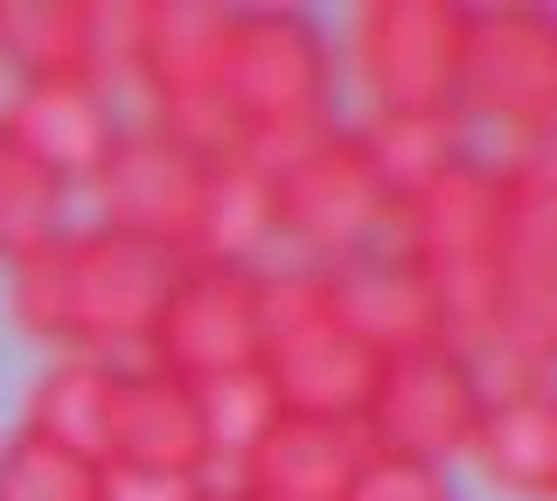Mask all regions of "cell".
<instances>
[{
  "label": "cell",
  "instance_id": "484cf974",
  "mask_svg": "<svg viewBox=\"0 0 557 501\" xmlns=\"http://www.w3.org/2000/svg\"><path fill=\"white\" fill-rule=\"evenodd\" d=\"M188 501H258V494H244L237 480H202V488L188 494Z\"/></svg>",
  "mask_w": 557,
  "mask_h": 501
},
{
  "label": "cell",
  "instance_id": "7a4b0ae2",
  "mask_svg": "<svg viewBox=\"0 0 557 501\" xmlns=\"http://www.w3.org/2000/svg\"><path fill=\"white\" fill-rule=\"evenodd\" d=\"M182 258L112 223H63L8 265V321L49 355L147 362Z\"/></svg>",
  "mask_w": 557,
  "mask_h": 501
},
{
  "label": "cell",
  "instance_id": "4316f807",
  "mask_svg": "<svg viewBox=\"0 0 557 501\" xmlns=\"http://www.w3.org/2000/svg\"><path fill=\"white\" fill-rule=\"evenodd\" d=\"M0 14H8V0H0Z\"/></svg>",
  "mask_w": 557,
  "mask_h": 501
},
{
  "label": "cell",
  "instance_id": "ac0fdd59",
  "mask_svg": "<svg viewBox=\"0 0 557 501\" xmlns=\"http://www.w3.org/2000/svg\"><path fill=\"white\" fill-rule=\"evenodd\" d=\"M112 376L119 362H84V355H57L42 376L28 384L22 404V431L63 446V453L104 466V425H112Z\"/></svg>",
  "mask_w": 557,
  "mask_h": 501
},
{
  "label": "cell",
  "instance_id": "cb8c5ba5",
  "mask_svg": "<svg viewBox=\"0 0 557 501\" xmlns=\"http://www.w3.org/2000/svg\"><path fill=\"white\" fill-rule=\"evenodd\" d=\"M202 480H174V474H147V466H104L98 501H188Z\"/></svg>",
  "mask_w": 557,
  "mask_h": 501
},
{
  "label": "cell",
  "instance_id": "ffe728a7",
  "mask_svg": "<svg viewBox=\"0 0 557 501\" xmlns=\"http://www.w3.org/2000/svg\"><path fill=\"white\" fill-rule=\"evenodd\" d=\"M63 210H70V188L57 175H42V167L8 140V126H0V265H14V258L35 251L49 230H63L70 223Z\"/></svg>",
  "mask_w": 557,
  "mask_h": 501
},
{
  "label": "cell",
  "instance_id": "8992f818",
  "mask_svg": "<svg viewBox=\"0 0 557 501\" xmlns=\"http://www.w3.org/2000/svg\"><path fill=\"white\" fill-rule=\"evenodd\" d=\"M258 300H265V355H258V370H265L278 411L362 425V411L376 397V376H383V355L342 321L327 265L278 258L258 279Z\"/></svg>",
  "mask_w": 557,
  "mask_h": 501
},
{
  "label": "cell",
  "instance_id": "8fae6325",
  "mask_svg": "<svg viewBox=\"0 0 557 501\" xmlns=\"http://www.w3.org/2000/svg\"><path fill=\"white\" fill-rule=\"evenodd\" d=\"M209 161H216V153L174 140V133L153 126V118H126L119 147L104 153L98 181L84 188V196L98 202V223H112V230H126V237H147V245H161V251H174L188 265L202 188H209Z\"/></svg>",
  "mask_w": 557,
  "mask_h": 501
},
{
  "label": "cell",
  "instance_id": "30bf717a",
  "mask_svg": "<svg viewBox=\"0 0 557 501\" xmlns=\"http://www.w3.org/2000/svg\"><path fill=\"white\" fill-rule=\"evenodd\" d=\"M258 279H265V265H182V279L161 306V327L147 341V362L182 376L188 390L258 370V355H265Z\"/></svg>",
  "mask_w": 557,
  "mask_h": 501
},
{
  "label": "cell",
  "instance_id": "44dd1931",
  "mask_svg": "<svg viewBox=\"0 0 557 501\" xmlns=\"http://www.w3.org/2000/svg\"><path fill=\"white\" fill-rule=\"evenodd\" d=\"M98 488H104V466L35 439L22 425L0 439V501H98Z\"/></svg>",
  "mask_w": 557,
  "mask_h": 501
},
{
  "label": "cell",
  "instance_id": "d6986e66",
  "mask_svg": "<svg viewBox=\"0 0 557 501\" xmlns=\"http://www.w3.org/2000/svg\"><path fill=\"white\" fill-rule=\"evenodd\" d=\"M356 126H362V140H370V161H376V175L391 181V196L425 188L432 175H446L453 161H467V153L481 147L460 112H446V118H356Z\"/></svg>",
  "mask_w": 557,
  "mask_h": 501
},
{
  "label": "cell",
  "instance_id": "3957f363",
  "mask_svg": "<svg viewBox=\"0 0 557 501\" xmlns=\"http://www.w3.org/2000/svg\"><path fill=\"white\" fill-rule=\"evenodd\" d=\"M391 251L418 272V286L440 306L446 341L467 355H487L495 327V251H502V167L495 153H467L425 188L397 196Z\"/></svg>",
  "mask_w": 557,
  "mask_h": 501
},
{
  "label": "cell",
  "instance_id": "2e32d148",
  "mask_svg": "<svg viewBox=\"0 0 557 501\" xmlns=\"http://www.w3.org/2000/svg\"><path fill=\"white\" fill-rule=\"evenodd\" d=\"M327 279H335V306H342V321L356 327V335L370 341L383 362L425 349V341H446L432 292L418 286V272H411L391 245L348 258V265H327Z\"/></svg>",
  "mask_w": 557,
  "mask_h": 501
},
{
  "label": "cell",
  "instance_id": "9a60e30c",
  "mask_svg": "<svg viewBox=\"0 0 557 501\" xmlns=\"http://www.w3.org/2000/svg\"><path fill=\"white\" fill-rule=\"evenodd\" d=\"M362 460H370V431L362 425L278 411L265 425V439H258L223 480H237V488L258 494V501H348Z\"/></svg>",
  "mask_w": 557,
  "mask_h": 501
},
{
  "label": "cell",
  "instance_id": "9c48e42d",
  "mask_svg": "<svg viewBox=\"0 0 557 501\" xmlns=\"http://www.w3.org/2000/svg\"><path fill=\"white\" fill-rule=\"evenodd\" d=\"M487 362L467 355L460 341H425L411 355H391L376 376V397L362 411L376 453L453 466L474 453L481 418H487Z\"/></svg>",
  "mask_w": 557,
  "mask_h": 501
},
{
  "label": "cell",
  "instance_id": "7402d4cb",
  "mask_svg": "<svg viewBox=\"0 0 557 501\" xmlns=\"http://www.w3.org/2000/svg\"><path fill=\"white\" fill-rule=\"evenodd\" d=\"M196 397H202L209 446H216V480H223L258 439H265V425L278 418V397H272V384H265V370H244V376H231V384H209V390H196Z\"/></svg>",
  "mask_w": 557,
  "mask_h": 501
},
{
  "label": "cell",
  "instance_id": "d4e9b609",
  "mask_svg": "<svg viewBox=\"0 0 557 501\" xmlns=\"http://www.w3.org/2000/svg\"><path fill=\"white\" fill-rule=\"evenodd\" d=\"M536 501H557V397H550V439H544V474H536Z\"/></svg>",
  "mask_w": 557,
  "mask_h": 501
},
{
  "label": "cell",
  "instance_id": "5bb4252c",
  "mask_svg": "<svg viewBox=\"0 0 557 501\" xmlns=\"http://www.w3.org/2000/svg\"><path fill=\"white\" fill-rule=\"evenodd\" d=\"M8 140L28 153L42 175H57L70 196L98 181L104 153L126 133V105L104 84H14L0 105Z\"/></svg>",
  "mask_w": 557,
  "mask_h": 501
},
{
  "label": "cell",
  "instance_id": "ba28073f",
  "mask_svg": "<svg viewBox=\"0 0 557 501\" xmlns=\"http://www.w3.org/2000/svg\"><path fill=\"white\" fill-rule=\"evenodd\" d=\"M460 118L467 133H495L502 153L557 140V0L467 8Z\"/></svg>",
  "mask_w": 557,
  "mask_h": 501
},
{
  "label": "cell",
  "instance_id": "e0dca14e",
  "mask_svg": "<svg viewBox=\"0 0 557 501\" xmlns=\"http://www.w3.org/2000/svg\"><path fill=\"white\" fill-rule=\"evenodd\" d=\"M188 265H272V188L265 161L216 153L196 216V251Z\"/></svg>",
  "mask_w": 557,
  "mask_h": 501
},
{
  "label": "cell",
  "instance_id": "4fadbf2b",
  "mask_svg": "<svg viewBox=\"0 0 557 501\" xmlns=\"http://www.w3.org/2000/svg\"><path fill=\"white\" fill-rule=\"evenodd\" d=\"M104 466H147L174 480H216L202 397L153 362H119L112 376V425H104Z\"/></svg>",
  "mask_w": 557,
  "mask_h": 501
},
{
  "label": "cell",
  "instance_id": "603a6c76",
  "mask_svg": "<svg viewBox=\"0 0 557 501\" xmlns=\"http://www.w3.org/2000/svg\"><path fill=\"white\" fill-rule=\"evenodd\" d=\"M348 501H460V494H453V474H446V466L397 460V453H376V446H370V460H362Z\"/></svg>",
  "mask_w": 557,
  "mask_h": 501
},
{
  "label": "cell",
  "instance_id": "7c38bea8",
  "mask_svg": "<svg viewBox=\"0 0 557 501\" xmlns=\"http://www.w3.org/2000/svg\"><path fill=\"white\" fill-rule=\"evenodd\" d=\"M0 63L14 84H104L126 63V0H8Z\"/></svg>",
  "mask_w": 557,
  "mask_h": 501
},
{
  "label": "cell",
  "instance_id": "277c9868",
  "mask_svg": "<svg viewBox=\"0 0 557 501\" xmlns=\"http://www.w3.org/2000/svg\"><path fill=\"white\" fill-rule=\"evenodd\" d=\"M502 167V251H495V384H557V140L495 153Z\"/></svg>",
  "mask_w": 557,
  "mask_h": 501
},
{
  "label": "cell",
  "instance_id": "5b68a950",
  "mask_svg": "<svg viewBox=\"0 0 557 501\" xmlns=\"http://www.w3.org/2000/svg\"><path fill=\"white\" fill-rule=\"evenodd\" d=\"M265 188H272V251H286L293 265H348V258L391 245L397 196L376 175L356 118H327L307 140L278 147L265 161Z\"/></svg>",
  "mask_w": 557,
  "mask_h": 501
},
{
  "label": "cell",
  "instance_id": "6da1fadb",
  "mask_svg": "<svg viewBox=\"0 0 557 501\" xmlns=\"http://www.w3.org/2000/svg\"><path fill=\"white\" fill-rule=\"evenodd\" d=\"M327 118H342L335 28L293 0H223L202 91L168 118V133L202 153L272 161Z\"/></svg>",
  "mask_w": 557,
  "mask_h": 501
},
{
  "label": "cell",
  "instance_id": "52a82bcc",
  "mask_svg": "<svg viewBox=\"0 0 557 501\" xmlns=\"http://www.w3.org/2000/svg\"><path fill=\"white\" fill-rule=\"evenodd\" d=\"M335 57L362 118H446L460 112L467 0H362L342 14Z\"/></svg>",
  "mask_w": 557,
  "mask_h": 501
}]
</instances>
